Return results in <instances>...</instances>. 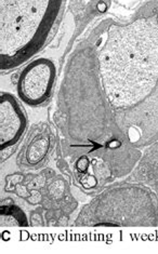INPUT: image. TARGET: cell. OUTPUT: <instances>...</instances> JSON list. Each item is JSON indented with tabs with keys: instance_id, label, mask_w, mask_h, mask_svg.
<instances>
[{
	"instance_id": "obj_2",
	"label": "cell",
	"mask_w": 158,
	"mask_h": 254,
	"mask_svg": "<svg viewBox=\"0 0 158 254\" xmlns=\"http://www.w3.org/2000/svg\"><path fill=\"white\" fill-rule=\"evenodd\" d=\"M66 0H0L1 72L44 51L63 16Z\"/></svg>"
},
{
	"instance_id": "obj_4",
	"label": "cell",
	"mask_w": 158,
	"mask_h": 254,
	"mask_svg": "<svg viewBox=\"0 0 158 254\" xmlns=\"http://www.w3.org/2000/svg\"><path fill=\"white\" fill-rule=\"evenodd\" d=\"M58 66L51 57L37 56L22 68L16 91L21 102L32 107L46 104L52 98L58 79Z\"/></svg>"
},
{
	"instance_id": "obj_5",
	"label": "cell",
	"mask_w": 158,
	"mask_h": 254,
	"mask_svg": "<svg viewBox=\"0 0 158 254\" xmlns=\"http://www.w3.org/2000/svg\"><path fill=\"white\" fill-rule=\"evenodd\" d=\"M20 99L9 92L0 95V145L1 153L15 147L27 129V117Z\"/></svg>"
},
{
	"instance_id": "obj_3",
	"label": "cell",
	"mask_w": 158,
	"mask_h": 254,
	"mask_svg": "<svg viewBox=\"0 0 158 254\" xmlns=\"http://www.w3.org/2000/svg\"><path fill=\"white\" fill-rule=\"evenodd\" d=\"M158 201L142 186H120L91 203L87 214L93 226H153L158 223Z\"/></svg>"
},
{
	"instance_id": "obj_7",
	"label": "cell",
	"mask_w": 158,
	"mask_h": 254,
	"mask_svg": "<svg viewBox=\"0 0 158 254\" xmlns=\"http://www.w3.org/2000/svg\"><path fill=\"white\" fill-rule=\"evenodd\" d=\"M27 217L15 204L1 205V227L27 226Z\"/></svg>"
},
{
	"instance_id": "obj_6",
	"label": "cell",
	"mask_w": 158,
	"mask_h": 254,
	"mask_svg": "<svg viewBox=\"0 0 158 254\" xmlns=\"http://www.w3.org/2000/svg\"><path fill=\"white\" fill-rule=\"evenodd\" d=\"M50 138L46 134H37L29 142V145L25 150L26 165L29 167L38 166L47 158V155L50 149Z\"/></svg>"
},
{
	"instance_id": "obj_1",
	"label": "cell",
	"mask_w": 158,
	"mask_h": 254,
	"mask_svg": "<svg viewBox=\"0 0 158 254\" xmlns=\"http://www.w3.org/2000/svg\"><path fill=\"white\" fill-rule=\"evenodd\" d=\"M70 146L124 160L158 141V1L95 22L66 61L58 93Z\"/></svg>"
}]
</instances>
